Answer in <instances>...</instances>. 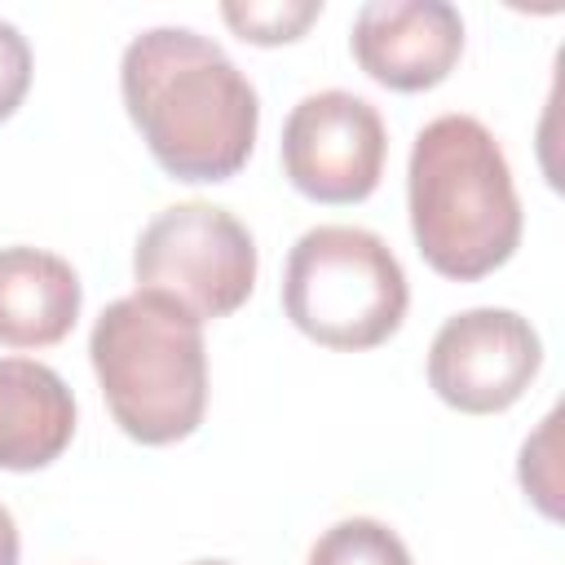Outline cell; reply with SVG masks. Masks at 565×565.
I'll list each match as a JSON object with an SVG mask.
<instances>
[{
  "label": "cell",
  "instance_id": "obj_14",
  "mask_svg": "<svg viewBox=\"0 0 565 565\" xmlns=\"http://www.w3.org/2000/svg\"><path fill=\"white\" fill-rule=\"evenodd\" d=\"M31 88V44L26 35L0 18V124L22 106Z\"/></svg>",
  "mask_w": 565,
  "mask_h": 565
},
{
  "label": "cell",
  "instance_id": "obj_7",
  "mask_svg": "<svg viewBox=\"0 0 565 565\" xmlns=\"http://www.w3.org/2000/svg\"><path fill=\"white\" fill-rule=\"evenodd\" d=\"M543 340L516 309H463L428 344V388L463 415H499L534 384Z\"/></svg>",
  "mask_w": 565,
  "mask_h": 565
},
{
  "label": "cell",
  "instance_id": "obj_11",
  "mask_svg": "<svg viewBox=\"0 0 565 565\" xmlns=\"http://www.w3.org/2000/svg\"><path fill=\"white\" fill-rule=\"evenodd\" d=\"M309 565H415L411 547L397 530L375 516H344L318 534L309 547Z\"/></svg>",
  "mask_w": 565,
  "mask_h": 565
},
{
  "label": "cell",
  "instance_id": "obj_5",
  "mask_svg": "<svg viewBox=\"0 0 565 565\" xmlns=\"http://www.w3.org/2000/svg\"><path fill=\"white\" fill-rule=\"evenodd\" d=\"M137 291L168 296L199 322L230 318L256 287V238L212 203L163 207L132 247Z\"/></svg>",
  "mask_w": 565,
  "mask_h": 565
},
{
  "label": "cell",
  "instance_id": "obj_13",
  "mask_svg": "<svg viewBox=\"0 0 565 565\" xmlns=\"http://www.w3.org/2000/svg\"><path fill=\"white\" fill-rule=\"evenodd\" d=\"M556 424H561V411H552L534 437H525L521 446V463H516V477H521V490L534 499V508L547 516V521H561V481H556Z\"/></svg>",
  "mask_w": 565,
  "mask_h": 565
},
{
  "label": "cell",
  "instance_id": "obj_3",
  "mask_svg": "<svg viewBox=\"0 0 565 565\" xmlns=\"http://www.w3.org/2000/svg\"><path fill=\"white\" fill-rule=\"evenodd\" d=\"M93 375L115 424L141 446L185 441L207 411L203 322L154 291L110 300L88 335Z\"/></svg>",
  "mask_w": 565,
  "mask_h": 565
},
{
  "label": "cell",
  "instance_id": "obj_4",
  "mask_svg": "<svg viewBox=\"0 0 565 565\" xmlns=\"http://www.w3.org/2000/svg\"><path fill=\"white\" fill-rule=\"evenodd\" d=\"M411 305L402 260L358 225L305 230L282 269V313L322 349L362 353L384 344Z\"/></svg>",
  "mask_w": 565,
  "mask_h": 565
},
{
  "label": "cell",
  "instance_id": "obj_15",
  "mask_svg": "<svg viewBox=\"0 0 565 565\" xmlns=\"http://www.w3.org/2000/svg\"><path fill=\"white\" fill-rule=\"evenodd\" d=\"M22 556V539H18V521L13 512L0 503V565H18Z\"/></svg>",
  "mask_w": 565,
  "mask_h": 565
},
{
  "label": "cell",
  "instance_id": "obj_16",
  "mask_svg": "<svg viewBox=\"0 0 565 565\" xmlns=\"http://www.w3.org/2000/svg\"><path fill=\"white\" fill-rule=\"evenodd\" d=\"M194 565H230V561H194Z\"/></svg>",
  "mask_w": 565,
  "mask_h": 565
},
{
  "label": "cell",
  "instance_id": "obj_12",
  "mask_svg": "<svg viewBox=\"0 0 565 565\" xmlns=\"http://www.w3.org/2000/svg\"><path fill=\"white\" fill-rule=\"evenodd\" d=\"M322 0H225V26L247 44H291L318 22Z\"/></svg>",
  "mask_w": 565,
  "mask_h": 565
},
{
  "label": "cell",
  "instance_id": "obj_9",
  "mask_svg": "<svg viewBox=\"0 0 565 565\" xmlns=\"http://www.w3.org/2000/svg\"><path fill=\"white\" fill-rule=\"evenodd\" d=\"M75 437V397L66 380L31 358H0V468H49Z\"/></svg>",
  "mask_w": 565,
  "mask_h": 565
},
{
  "label": "cell",
  "instance_id": "obj_1",
  "mask_svg": "<svg viewBox=\"0 0 565 565\" xmlns=\"http://www.w3.org/2000/svg\"><path fill=\"white\" fill-rule=\"evenodd\" d=\"M119 93L154 163L177 181H230L256 146L260 102L221 44L150 26L119 57Z\"/></svg>",
  "mask_w": 565,
  "mask_h": 565
},
{
  "label": "cell",
  "instance_id": "obj_2",
  "mask_svg": "<svg viewBox=\"0 0 565 565\" xmlns=\"http://www.w3.org/2000/svg\"><path fill=\"white\" fill-rule=\"evenodd\" d=\"M411 234L428 269L477 282L512 260L521 199L494 132L472 115H437L415 132L406 163Z\"/></svg>",
  "mask_w": 565,
  "mask_h": 565
},
{
  "label": "cell",
  "instance_id": "obj_10",
  "mask_svg": "<svg viewBox=\"0 0 565 565\" xmlns=\"http://www.w3.org/2000/svg\"><path fill=\"white\" fill-rule=\"evenodd\" d=\"M84 305L79 274L44 247H0V344L49 349L71 335Z\"/></svg>",
  "mask_w": 565,
  "mask_h": 565
},
{
  "label": "cell",
  "instance_id": "obj_8",
  "mask_svg": "<svg viewBox=\"0 0 565 565\" xmlns=\"http://www.w3.org/2000/svg\"><path fill=\"white\" fill-rule=\"evenodd\" d=\"M353 62L393 93L437 88L463 53V18L446 0H366L353 18Z\"/></svg>",
  "mask_w": 565,
  "mask_h": 565
},
{
  "label": "cell",
  "instance_id": "obj_6",
  "mask_svg": "<svg viewBox=\"0 0 565 565\" xmlns=\"http://www.w3.org/2000/svg\"><path fill=\"white\" fill-rule=\"evenodd\" d=\"M282 172L313 203H362L384 177L388 132L380 110L344 88L309 93L282 124Z\"/></svg>",
  "mask_w": 565,
  "mask_h": 565
}]
</instances>
